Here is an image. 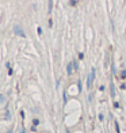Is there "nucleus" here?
Here are the masks:
<instances>
[{
  "instance_id": "1",
  "label": "nucleus",
  "mask_w": 126,
  "mask_h": 133,
  "mask_svg": "<svg viewBox=\"0 0 126 133\" xmlns=\"http://www.w3.org/2000/svg\"><path fill=\"white\" fill-rule=\"evenodd\" d=\"M14 33H15L16 35H19V37H26V34H24L23 29H22L19 24H15V26H14Z\"/></svg>"
},
{
  "instance_id": "2",
  "label": "nucleus",
  "mask_w": 126,
  "mask_h": 133,
  "mask_svg": "<svg viewBox=\"0 0 126 133\" xmlns=\"http://www.w3.org/2000/svg\"><path fill=\"white\" fill-rule=\"evenodd\" d=\"M67 72H68L69 75H72V72H73V63H69L68 67H67Z\"/></svg>"
},
{
  "instance_id": "3",
  "label": "nucleus",
  "mask_w": 126,
  "mask_h": 133,
  "mask_svg": "<svg viewBox=\"0 0 126 133\" xmlns=\"http://www.w3.org/2000/svg\"><path fill=\"white\" fill-rule=\"evenodd\" d=\"M52 10H53V1L49 0V12H52Z\"/></svg>"
},
{
  "instance_id": "4",
  "label": "nucleus",
  "mask_w": 126,
  "mask_h": 133,
  "mask_svg": "<svg viewBox=\"0 0 126 133\" xmlns=\"http://www.w3.org/2000/svg\"><path fill=\"white\" fill-rule=\"evenodd\" d=\"M115 130H117V133H121V129H119V125L117 121H115Z\"/></svg>"
},
{
  "instance_id": "5",
  "label": "nucleus",
  "mask_w": 126,
  "mask_h": 133,
  "mask_svg": "<svg viewBox=\"0 0 126 133\" xmlns=\"http://www.w3.org/2000/svg\"><path fill=\"white\" fill-rule=\"evenodd\" d=\"M121 78H122V79H126V69L121 72Z\"/></svg>"
},
{
  "instance_id": "6",
  "label": "nucleus",
  "mask_w": 126,
  "mask_h": 133,
  "mask_svg": "<svg viewBox=\"0 0 126 133\" xmlns=\"http://www.w3.org/2000/svg\"><path fill=\"white\" fill-rule=\"evenodd\" d=\"M77 86H79V91L82 92V90H83V87H82V83L79 82V83H77Z\"/></svg>"
},
{
  "instance_id": "7",
  "label": "nucleus",
  "mask_w": 126,
  "mask_h": 133,
  "mask_svg": "<svg viewBox=\"0 0 126 133\" xmlns=\"http://www.w3.org/2000/svg\"><path fill=\"white\" fill-rule=\"evenodd\" d=\"M99 119H100V121H103V119H104V117H103V114H99Z\"/></svg>"
},
{
  "instance_id": "8",
  "label": "nucleus",
  "mask_w": 126,
  "mask_h": 133,
  "mask_svg": "<svg viewBox=\"0 0 126 133\" xmlns=\"http://www.w3.org/2000/svg\"><path fill=\"white\" fill-rule=\"evenodd\" d=\"M73 68L77 69V63H76V61H73Z\"/></svg>"
}]
</instances>
